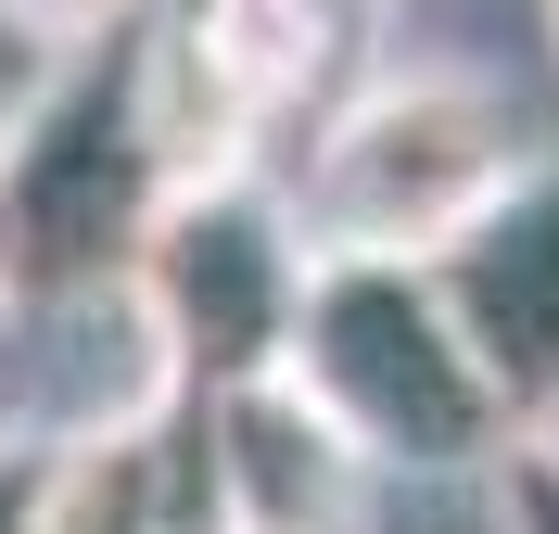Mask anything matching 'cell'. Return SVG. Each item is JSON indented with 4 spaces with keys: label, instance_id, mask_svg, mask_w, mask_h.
Masks as SVG:
<instances>
[{
    "label": "cell",
    "instance_id": "1",
    "mask_svg": "<svg viewBox=\"0 0 559 534\" xmlns=\"http://www.w3.org/2000/svg\"><path fill=\"white\" fill-rule=\"evenodd\" d=\"M534 178V141L509 90L471 64H369L356 90H331L293 153V229L318 254H394L432 268L445 242H471L509 191Z\"/></svg>",
    "mask_w": 559,
    "mask_h": 534
},
{
    "label": "cell",
    "instance_id": "2",
    "mask_svg": "<svg viewBox=\"0 0 559 534\" xmlns=\"http://www.w3.org/2000/svg\"><path fill=\"white\" fill-rule=\"evenodd\" d=\"M293 382L344 420V446L382 484H484L522 446V407L471 356L445 281L394 254H318L306 319H293Z\"/></svg>",
    "mask_w": 559,
    "mask_h": 534
},
{
    "label": "cell",
    "instance_id": "3",
    "mask_svg": "<svg viewBox=\"0 0 559 534\" xmlns=\"http://www.w3.org/2000/svg\"><path fill=\"white\" fill-rule=\"evenodd\" d=\"M318 242L293 229V191L254 178H178L128 242V306L153 319L178 394H229L293 369V319H306Z\"/></svg>",
    "mask_w": 559,
    "mask_h": 534
},
{
    "label": "cell",
    "instance_id": "4",
    "mask_svg": "<svg viewBox=\"0 0 559 534\" xmlns=\"http://www.w3.org/2000/svg\"><path fill=\"white\" fill-rule=\"evenodd\" d=\"M0 204L26 242V293L128 281L140 216L166 204V166L140 141V90H128V26L90 38V51H51L26 115L0 128Z\"/></svg>",
    "mask_w": 559,
    "mask_h": 534
},
{
    "label": "cell",
    "instance_id": "5",
    "mask_svg": "<svg viewBox=\"0 0 559 534\" xmlns=\"http://www.w3.org/2000/svg\"><path fill=\"white\" fill-rule=\"evenodd\" d=\"M331 64L344 51L293 0H140L128 13V90H140V141H153L166 191L178 178H254Z\"/></svg>",
    "mask_w": 559,
    "mask_h": 534
},
{
    "label": "cell",
    "instance_id": "6",
    "mask_svg": "<svg viewBox=\"0 0 559 534\" xmlns=\"http://www.w3.org/2000/svg\"><path fill=\"white\" fill-rule=\"evenodd\" d=\"M204 407V446H216V497L242 534H356L382 471L344 446V420L318 407L293 369L267 382H229V394H191Z\"/></svg>",
    "mask_w": 559,
    "mask_h": 534
},
{
    "label": "cell",
    "instance_id": "7",
    "mask_svg": "<svg viewBox=\"0 0 559 534\" xmlns=\"http://www.w3.org/2000/svg\"><path fill=\"white\" fill-rule=\"evenodd\" d=\"M432 281H445L471 356L496 369V394L534 420V407L559 394V166H534L471 242H445Z\"/></svg>",
    "mask_w": 559,
    "mask_h": 534
},
{
    "label": "cell",
    "instance_id": "8",
    "mask_svg": "<svg viewBox=\"0 0 559 534\" xmlns=\"http://www.w3.org/2000/svg\"><path fill=\"white\" fill-rule=\"evenodd\" d=\"M38 534H242L229 497H216L204 407L166 394V407H140V420L64 432V471H51Z\"/></svg>",
    "mask_w": 559,
    "mask_h": 534
},
{
    "label": "cell",
    "instance_id": "9",
    "mask_svg": "<svg viewBox=\"0 0 559 534\" xmlns=\"http://www.w3.org/2000/svg\"><path fill=\"white\" fill-rule=\"evenodd\" d=\"M484 509H496V534H559V459L547 446H509L484 471Z\"/></svg>",
    "mask_w": 559,
    "mask_h": 534
},
{
    "label": "cell",
    "instance_id": "10",
    "mask_svg": "<svg viewBox=\"0 0 559 534\" xmlns=\"http://www.w3.org/2000/svg\"><path fill=\"white\" fill-rule=\"evenodd\" d=\"M51 471H64V432L0 420V534H38V509H51Z\"/></svg>",
    "mask_w": 559,
    "mask_h": 534
},
{
    "label": "cell",
    "instance_id": "11",
    "mask_svg": "<svg viewBox=\"0 0 559 534\" xmlns=\"http://www.w3.org/2000/svg\"><path fill=\"white\" fill-rule=\"evenodd\" d=\"M140 0H0V26L26 38V51H90V38H115Z\"/></svg>",
    "mask_w": 559,
    "mask_h": 534
},
{
    "label": "cell",
    "instance_id": "12",
    "mask_svg": "<svg viewBox=\"0 0 559 534\" xmlns=\"http://www.w3.org/2000/svg\"><path fill=\"white\" fill-rule=\"evenodd\" d=\"M293 13H306L331 51H356V38H382V26H394V0H293Z\"/></svg>",
    "mask_w": 559,
    "mask_h": 534
},
{
    "label": "cell",
    "instance_id": "13",
    "mask_svg": "<svg viewBox=\"0 0 559 534\" xmlns=\"http://www.w3.org/2000/svg\"><path fill=\"white\" fill-rule=\"evenodd\" d=\"M26 306V242H13V204H0V319Z\"/></svg>",
    "mask_w": 559,
    "mask_h": 534
},
{
    "label": "cell",
    "instance_id": "14",
    "mask_svg": "<svg viewBox=\"0 0 559 534\" xmlns=\"http://www.w3.org/2000/svg\"><path fill=\"white\" fill-rule=\"evenodd\" d=\"M522 446H547V459H559V394H547V407L522 420Z\"/></svg>",
    "mask_w": 559,
    "mask_h": 534
},
{
    "label": "cell",
    "instance_id": "15",
    "mask_svg": "<svg viewBox=\"0 0 559 534\" xmlns=\"http://www.w3.org/2000/svg\"><path fill=\"white\" fill-rule=\"evenodd\" d=\"M547 51H559V0H547Z\"/></svg>",
    "mask_w": 559,
    "mask_h": 534
}]
</instances>
